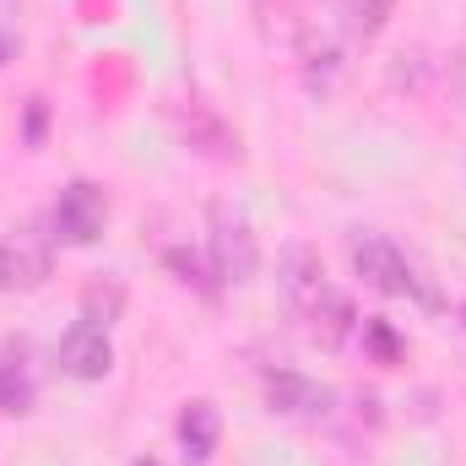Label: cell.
Here are the masks:
<instances>
[{
  "label": "cell",
  "instance_id": "cell-14",
  "mask_svg": "<svg viewBox=\"0 0 466 466\" xmlns=\"http://www.w3.org/2000/svg\"><path fill=\"white\" fill-rule=\"evenodd\" d=\"M168 266L179 271V282H196L201 293H212V282H207V271H201V266H196V260H190L185 249H174V255H168Z\"/></svg>",
  "mask_w": 466,
  "mask_h": 466
},
{
  "label": "cell",
  "instance_id": "cell-6",
  "mask_svg": "<svg viewBox=\"0 0 466 466\" xmlns=\"http://www.w3.org/2000/svg\"><path fill=\"white\" fill-rule=\"evenodd\" d=\"M179 125H185V141H190L196 152H207V157H233V152H238L233 125L218 115V104H207V98H185Z\"/></svg>",
  "mask_w": 466,
  "mask_h": 466
},
{
  "label": "cell",
  "instance_id": "cell-15",
  "mask_svg": "<svg viewBox=\"0 0 466 466\" xmlns=\"http://www.w3.org/2000/svg\"><path fill=\"white\" fill-rule=\"evenodd\" d=\"M38 136H44V98H33V109H27V141L38 147Z\"/></svg>",
  "mask_w": 466,
  "mask_h": 466
},
{
  "label": "cell",
  "instance_id": "cell-10",
  "mask_svg": "<svg viewBox=\"0 0 466 466\" xmlns=\"http://www.w3.org/2000/svg\"><path fill=\"white\" fill-rule=\"evenodd\" d=\"M218 434H223V423H218V407H212V401H190V407L179 412V445H185L190 461H212Z\"/></svg>",
  "mask_w": 466,
  "mask_h": 466
},
{
  "label": "cell",
  "instance_id": "cell-9",
  "mask_svg": "<svg viewBox=\"0 0 466 466\" xmlns=\"http://www.w3.org/2000/svg\"><path fill=\"white\" fill-rule=\"evenodd\" d=\"M304 320H309V331L320 337V342H342L352 326H358V315H352V299L342 293V288H320V299L304 309Z\"/></svg>",
  "mask_w": 466,
  "mask_h": 466
},
{
  "label": "cell",
  "instance_id": "cell-2",
  "mask_svg": "<svg viewBox=\"0 0 466 466\" xmlns=\"http://www.w3.org/2000/svg\"><path fill=\"white\" fill-rule=\"evenodd\" d=\"M104 223H109L104 190L87 185V179H71V185L60 190V201H55V233H60L66 244H93V238L104 233Z\"/></svg>",
  "mask_w": 466,
  "mask_h": 466
},
{
  "label": "cell",
  "instance_id": "cell-5",
  "mask_svg": "<svg viewBox=\"0 0 466 466\" xmlns=\"http://www.w3.org/2000/svg\"><path fill=\"white\" fill-rule=\"evenodd\" d=\"M49 277V244H38L33 233H11L0 238V293H33Z\"/></svg>",
  "mask_w": 466,
  "mask_h": 466
},
{
  "label": "cell",
  "instance_id": "cell-7",
  "mask_svg": "<svg viewBox=\"0 0 466 466\" xmlns=\"http://www.w3.org/2000/svg\"><path fill=\"white\" fill-rule=\"evenodd\" d=\"M266 401H271V412H288V418H315V412H326V390L320 385H309L304 374H293V369H277V374H266Z\"/></svg>",
  "mask_w": 466,
  "mask_h": 466
},
{
  "label": "cell",
  "instance_id": "cell-8",
  "mask_svg": "<svg viewBox=\"0 0 466 466\" xmlns=\"http://www.w3.org/2000/svg\"><path fill=\"white\" fill-rule=\"evenodd\" d=\"M282 288H288V299H293V309L304 315L315 299H320V288H326V266H320V255L315 249H304V244H293L288 249V260H282Z\"/></svg>",
  "mask_w": 466,
  "mask_h": 466
},
{
  "label": "cell",
  "instance_id": "cell-11",
  "mask_svg": "<svg viewBox=\"0 0 466 466\" xmlns=\"http://www.w3.org/2000/svg\"><path fill=\"white\" fill-rule=\"evenodd\" d=\"M27 407H33V380L22 369V352L0 358V412H27Z\"/></svg>",
  "mask_w": 466,
  "mask_h": 466
},
{
  "label": "cell",
  "instance_id": "cell-16",
  "mask_svg": "<svg viewBox=\"0 0 466 466\" xmlns=\"http://www.w3.org/2000/svg\"><path fill=\"white\" fill-rule=\"evenodd\" d=\"M136 466H157V461H136Z\"/></svg>",
  "mask_w": 466,
  "mask_h": 466
},
{
  "label": "cell",
  "instance_id": "cell-1",
  "mask_svg": "<svg viewBox=\"0 0 466 466\" xmlns=\"http://www.w3.org/2000/svg\"><path fill=\"white\" fill-rule=\"evenodd\" d=\"M352 271H358L374 293H390V299L418 293V271H412V260H407L390 238H358V244H352Z\"/></svg>",
  "mask_w": 466,
  "mask_h": 466
},
{
  "label": "cell",
  "instance_id": "cell-4",
  "mask_svg": "<svg viewBox=\"0 0 466 466\" xmlns=\"http://www.w3.org/2000/svg\"><path fill=\"white\" fill-rule=\"evenodd\" d=\"M60 369L71 380H104L115 369V348H109V331L98 320H76L66 337H60Z\"/></svg>",
  "mask_w": 466,
  "mask_h": 466
},
{
  "label": "cell",
  "instance_id": "cell-12",
  "mask_svg": "<svg viewBox=\"0 0 466 466\" xmlns=\"http://www.w3.org/2000/svg\"><path fill=\"white\" fill-rule=\"evenodd\" d=\"M396 0H348V33L352 38H374L385 22H390Z\"/></svg>",
  "mask_w": 466,
  "mask_h": 466
},
{
  "label": "cell",
  "instance_id": "cell-13",
  "mask_svg": "<svg viewBox=\"0 0 466 466\" xmlns=\"http://www.w3.org/2000/svg\"><path fill=\"white\" fill-rule=\"evenodd\" d=\"M363 342L374 348V358H380V363H396V352H401V342H396V331H390L385 320H369V326H363Z\"/></svg>",
  "mask_w": 466,
  "mask_h": 466
},
{
  "label": "cell",
  "instance_id": "cell-3",
  "mask_svg": "<svg viewBox=\"0 0 466 466\" xmlns=\"http://www.w3.org/2000/svg\"><path fill=\"white\" fill-rule=\"evenodd\" d=\"M255 260H260V249H255L249 223L218 207V212H212V277H223V282H249V277H255Z\"/></svg>",
  "mask_w": 466,
  "mask_h": 466
}]
</instances>
